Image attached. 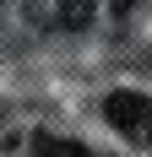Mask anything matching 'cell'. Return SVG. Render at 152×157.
Segmentation results:
<instances>
[{
  "label": "cell",
  "instance_id": "2",
  "mask_svg": "<svg viewBox=\"0 0 152 157\" xmlns=\"http://www.w3.org/2000/svg\"><path fill=\"white\" fill-rule=\"evenodd\" d=\"M33 157H98V152H87V146H76V141H60V136H38L33 141Z\"/></svg>",
  "mask_w": 152,
  "mask_h": 157
},
{
  "label": "cell",
  "instance_id": "3",
  "mask_svg": "<svg viewBox=\"0 0 152 157\" xmlns=\"http://www.w3.org/2000/svg\"><path fill=\"white\" fill-rule=\"evenodd\" d=\"M92 11H98V0H60V27H87L92 22Z\"/></svg>",
  "mask_w": 152,
  "mask_h": 157
},
{
  "label": "cell",
  "instance_id": "1",
  "mask_svg": "<svg viewBox=\"0 0 152 157\" xmlns=\"http://www.w3.org/2000/svg\"><path fill=\"white\" fill-rule=\"evenodd\" d=\"M103 114H109V125L120 130L125 141H136V146L152 152V98H141V92H109Z\"/></svg>",
  "mask_w": 152,
  "mask_h": 157
},
{
  "label": "cell",
  "instance_id": "4",
  "mask_svg": "<svg viewBox=\"0 0 152 157\" xmlns=\"http://www.w3.org/2000/svg\"><path fill=\"white\" fill-rule=\"evenodd\" d=\"M136 6H141V0H114V11H120V16H125V11H136Z\"/></svg>",
  "mask_w": 152,
  "mask_h": 157
}]
</instances>
